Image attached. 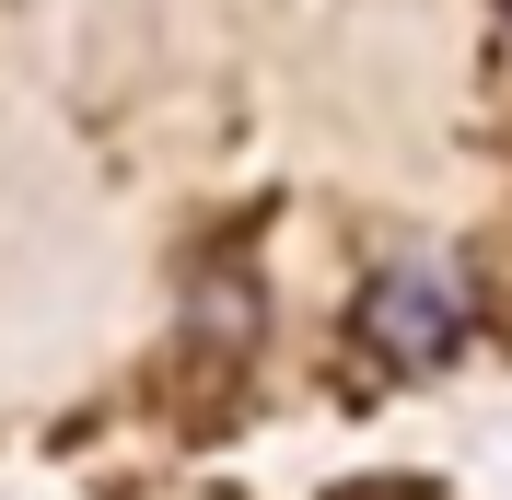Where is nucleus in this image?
<instances>
[{
    "label": "nucleus",
    "instance_id": "nucleus-1",
    "mask_svg": "<svg viewBox=\"0 0 512 500\" xmlns=\"http://www.w3.org/2000/svg\"><path fill=\"white\" fill-rule=\"evenodd\" d=\"M466 326H478V291H466L454 256H384L350 303V338L373 373H443L466 349Z\"/></svg>",
    "mask_w": 512,
    "mask_h": 500
},
{
    "label": "nucleus",
    "instance_id": "nucleus-3",
    "mask_svg": "<svg viewBox=\"0 0 512 500\" xmlns=\"http://www.w3.org/2000/svg\"><path fill=\"white\" fill-rule=\"evenodd\" d=\"M501 12H512V0H501Z\"/></svg>",
    "mask_w": 512,
    "mask_h": 500
},
{
    "label": "nucleus",
    "instance_id": "nucleus-2",
    "mask_svg": "<svg viewBox=\"0 0 512 500\" xmlns=\"http://www.w3.org/2000/svg\"><path fill=\"white\" fill-rule=\"evenodd\" d=\"M198 338H222V349L256 338V280H245V268H210V291H198Z\"/></svg>",
    "mask_w": 512,
    "mask_h": 500
}]
</instances>
